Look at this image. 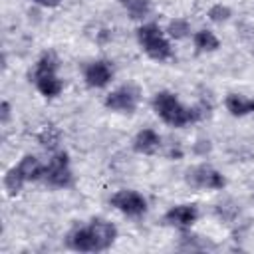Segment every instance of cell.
I'll use <instances>...</instances> for the list:
<instances>
[{"instance_id": "1", "label": "cell", "mask_w": 254, "mask_h": 254, "mask_svg": "<svg viewBox=\"0 0 254 254\" xmlns=\"http://www.w3.org/2000/svg\"><path fill=\"white\" fill-rule=\"evenodd\" d=\"M153 109L155 113L171 127H185L189 123L200 121L206 117V107L196 105V107H185L175 93L171 91H157L153 97Z\"/></svg>"}, {"instance_id": "2", "label": "cell", "mask_w": 254, "mask_h": 254, "mask_svg": "<svg viewBox=\"0 0 254 254\" xmlns=\"http://www.w3.org/2000/svg\"><path fill=\"white\" fill-rule=\"evenodd\" d=\"M137 42L141 50L155 62H167L173 58V48L157 24H143L137 28Z\"/></svg>"}, {"instance_id": "3", "label": "cell", "mask_w": 254, "mask_h": 254, "mask_svg": "<svg viewBox=\"0 0 254 254\" xmlns=\"http://www.w3.org/2000/svg\"><path fill=\"white\" fill-rule=\"evenodd\" d=\"M46 185L54 187V189H65L71 187L73 183V173L69 167V157L65 151H56L52 155V159L48 161L46 169H44V179Z\"/></svg>"}, {"instance_id": "4", "label": "cell", "mask_w": 254, "mask_h": 254, "mask_svg": "<svg viewBox=\"0 0 254 254\" xmlns=\"http://www.w3.org/2000/svg\"><path fill=\"white\" fill-rule=\"evenodd\" d=\"M187 185L192 189H208V190H222L226 187V179L220 171L210 165H194L185 173Z\"/></svg>"}, {"instance_id": "5", "label": "cell", "mask_w": 254, "mask_h": 254, "mask_svg": "<svg viewBox=\"0 0 254 254\" xmlns=\"http://www.w3.org/2000/svg\"><path fill=\"white\" fill-rule=\"evenodd\" d=\"M141 101V91L137 85L133 83H125L117 89H113L111 93H107L105 97V107L117 113H135Z\"/></svg>"}, {"instance_id": "6", "label": "cell", "mask_w": 254, "mask_h": 254, "mask_svg": "<svg viewBox=\"0 0 254 254\" xmlns=\"http://www.w3.org/2000/svg\"><path fill=\"white\" fill-rule=\"evenodd\" d=\"M111 206L117 208L121 214L125 216H131V218H137V216H143L147 212V200L141 192L137 190H117L111 198H109Z\"/></svg>"}, {"instance_id": "7", "label": "cell", "mask_w": 254, "mask_h": 254, "mask_svg": "<svg viewBox=\"0 0 254 254\" xmlns=\"http://www.w3.org/2000/svg\"><path fill=\"white\" fill-rule=\"evenodd\" d=\"M83 79L87 83V87H93V89H101L105 87L111 79H113V67L109 62L105 60H95L91 64L85 65L83 69Z\"/></svg>"}, {"instance_id": "8", "label": "cell", "mask_w": 254, "mask_h": 254, "mask_svg": "<svg viewBox=\"0 0 254 254\" xmlns=\"http://www.w3.org/2000/svg\"><path fill=\"white\" fill-rule=\"evenodd\" d=\"M89 230H91V236L95 242V252L111 248L117 238V226L105 218H93L89 222Z\"/></svg>"}, {"instance_id": "9", "label": "cell", "mask_w": 254, "mask_h": 254, "mask_svg": "<svg viewBox=\"0 0 254 254\" xmlns=\"http://www.w3.org/2000/svg\"><path fill=\"white\" fill-rule=\"evenodd\" d=\"M198 218V208L194 204H175L165 212V222L177 228H190Z\"/></svg>"}, {"instance_id": "10", "label": "cell", "mask_w": 254, "mask_h": 254, "mask_svg": "<svg viewBox=\"0 0 254 254\" xmlns=\"http://www.w3.org/2000/svg\"><path fill=\"white\" fill-rule=\"evenodd\" d=\"M161 147V137L155 129H141L133 139V151L141 155H155Z\"/></svg>"}, {"instance_id": "11", "label": "cell", "mask_w": 254, "mask_h": 254, "mask_svg": "<svg viewBox=\"0 0 254 254\" xmlns=\"http://www.w3.org/2000/svg\"><path fill=\"white\" fill-rule=\"evenodd\" d=\"M65 244L71 250H75V252H95V242H93V236H91L89 226L71 230L67 234V238H65Z\"/></svg>"}, {"instance_id": "12", "label": "cell", "mask_w": 254, "mask_h": 254, "mask_svg": "<svg viewBox=\"0 0 254 254\" xmlns=\"http://www.w3.org/2000/svg\"><path fill=\"white\" fill-rule=\"evenodd\" d=\"M32 81L44 97H58L64 89V81L58 77V73H42L32 77Z\"/></svg>"}, {"instance_id": "13", "label": "cell", "mask_w": 254, "mask_h": 254, "mask_svg": "<svg viewBox=\"0 0 254 254\" xmlns=\"http://www.w3.org/2000/svg\"><path fill=\"white\" fill-rule=\"evenodd\" d=\"M16 167H18V171H20V175L24 177L26 183H34V181L44 179V169H46V165H42L40 159L34 157V155H24Z\"/></svg>"}, {"instance_id": "14", "label": "cell", "mask_w": 254, "mask_h": 254, "mask_svg": "<svg viewBox=\"0 0 254 254\" xmlns=\"http://www.w3.org/2000/svg\"><path fill=\"white\" fill-rule=\"evenodd\" d=\"M224 107L230 115L244 117V115L254 113V99H250L246 95H240V93H228L226 99H224Z\"/></svg>"}, {"instance_id": "15", "label": "cell", "mask_w": 254, "mask_h": 254, "mask_svg": "<svg viewBox=\"0 0 254 254\" xmlns=\"http://www.w3.org/2000/svg\"><path fill=\"white\" fill-rule=\"evenodd\" d=\"M131 20H143L151 14V0H119Z\"/></svg>"}, {"instance_id": "16", "label": "cell", "mask_w": 254, "mask_h": 254, "mask_svg": "<svg viewBox=\"0 0 254 254\" xmlns=\"http://www.w3.org/2000/svg\"><path fill=\"white\" fill-rule=\"evenodd\" d=\"M192 42H194V48L198 52H216L220 48L218 38L210 30H198V32H194Z\"/></svg>"}, {"instance_id": "17", "label": "cell", "mask_w": 254, "mask_h": 254, "mask_svg": "<svg viewBox=\"0 0 254 254\" xmlns=\"http://www.w3.org/2000/svg\"><path fill=\"white\" fill-rule=\"evenodd\" d=\"M58 56L54 52H44L40 56V60L34 64V69L30 73V77L42 75V73H58Z\"/></svg>"}, {"instance_id": "18", "label": "cell", "mask_w": 254, "mask_h": 254, "mask_svg": "<svg viewBox=\"0 0 254 254\" xmlns=\"http://www.w3.org/2000/svg\"><path fill=\"white\" fill-rule=\"evenodd\" d=\"M60 139H62V133H60V129L54 127V125H46V127L38 133V141H40V145H42L44 149L52 151V153L58 151V147H60Z\"/></svg>"}, {"instance_id": "19", "label": "cell", "mask_w": 254, "mask_h": 254, "mask_svg": "<svg viewBox=\"0 0 254 254\" xmlns=\"http://www.w3.org/2000/svg\"><path fill=\"white\" fill-rule=\"evenodd\" d=\"M24 185H26V181H24V177L20 175L18 167H16V165L10 167V169L6 171V175H4V189H6V192H8L10 196H16V194L22 190Z\"/></svg>"}, {"instance_id": "20", "label": "cell", "mask_w": 254, "mask_h": 254, "mask_svg": "<svg viewBox=\"0 0 254 254\" xmlns=\"http://www.w3.org/2000/svg\"><path fill=\"white\" fill-rule=\"evenodd\" d=\"M167 34L173 40H185L190 36V24L185 18H173L167 24Z\"/></svg>"}, {"instance_id": "21", "label": "cell", "mask_w": 254, "mask_h": 254, "mask_svg": "<svg viewBox=\"0 0 254 254\" xmlns=\"http://www.w3.org/2000/svg\"><path fill=\"white\" fill-rule=\"evenodd\" d=\"M214 212H216V216L218 218H222V220H226V222H232L236 216H238V204L234 202V200H230V198H226V200H222V202H218L216 206H214Z\"/></svg>"}, {"instance_id": "22", "label": "cell", "mask_w": 254, "mask_h": 254, "mask_svg": "<svg viewBox=\"0 0 254 254\" xmlns=\"http://www.w3.org/2000/svg\"><path fill=\"white\" fill-rule=\"evenodd\" d=\"M206 16H208L210 22H214V24H222V22L230 20L232 10H230L228 6H224V4H214V6L208 8V14H206Z\"/></svg>"}, {"instance_id": "23", "label": "cell", "mask_w": 254, "mask_h": 254, "mask_svg": "<svg viewBox=\"0 0 254 254\" xmlns=\"http://www.w3.org/2000/svg\"><path fill=\"white\" fill-rule=\"evenodd\" d=\"M181 242H183V248H187V250H204L208 246V240L194 236V234H183Z\"/></svg>"}, {"instance_id": "24", "label": "cell", "mask_w": 254, "mask_h": 254, "mask_svg": "<svg viewBox=\"0 0 254 254\" xmlns=\"http://www.w3.org/2000/svg\"><path fill=\"white\" fill-rule=\"evenodd\" d=\"M10 115H12L10 103H8V101H2V103H0V123L6 125V123L10 121Z\"/></svg>"}, {"instance_id": "25", "label": "cell", "mask_w": 254, "mask_h": 254, "mask_svg": "<svg viewBox=\"0 0 254 254\" xmlns=\"http://www.w3.org/2000/svg\"><path fill=\"white\" fill-rule=\"evenodd\" d=\"M208 151H210V141H208V139H200V141L194 143V153H198V155H206Z\"/></svg>"}, {"instance_id": "26", "label": "cell", "mask_w": 254, "mask_h": 254, "mask_svg": "<svg viewBox=\"0 0 254 254\" xmlns=\"http://www.w3.org/2000/svg\"><path fill=\"white\" fill-rule=\"evenodd\" d=\"M32 2L38 6H44V8H56L62 4V0H32Z\"/></svg>"}, {"instance_id": "27", "label": "cell", "mask_w": 254, "mask_h": 254, "mask_svg": "<svg viewBox=\"0 0 254 254\" xmlns=\"http://www.w3.org/2000/svg\"><path fill=\"white\" fill-rule=\"evenodd\" d=\"M252 115H254V113H252Z\"/></svg>"}]
</instances>
